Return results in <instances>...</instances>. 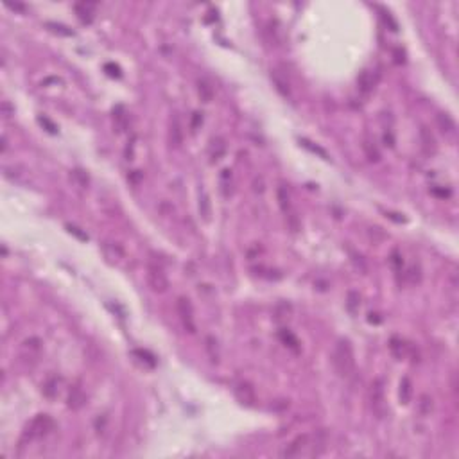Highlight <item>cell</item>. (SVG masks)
Segmentation results:
<instances>
[{
  "label": "cell",
  "mask_w": 459,
  "mask_h": 459,
  "mask_svg": "<svg viewBox=\"0 0 459 459\" xmlns=\"http://www.w3.org/2000/svg\"><path fill=\"white\" fill-rule=\"evenodd\" d=\"M332 366L341 378L352 377V373L355 372V353H353L350 339L341 337L336 341V346L332 352Z\"/></svg>",
  "instance_id": "6da1fadb"
},
{
  "label": "cell",
  "mask_w": 459,
  "mask_h": 459,
  "mask_svg": "<svg viewBox=\"0 0 459 459\" xmlns=\"http://www.w3.org/2000/svg\"><path fill=\"white\" fill-rule=\"evenodd\" d=\"M56 429V422L49 416V414H36L31 420V424L27 425L24 430V439L34 441V439H41L49 436Z\"/></svg>",
  "instance_id": "7a4b0ae2"
},
{
  "label": "cell",
  "mask_w": 459,
  "mask_h": 459,
  "mask_svg": "<svg viewBox=\"0 0 459 459\" xmlns=\"http://www.w3.org/2000/svg\"><path fill=\"white\" fill-rule=\"evenodd\" d=\"M370 403H372V411L375 413L377 418H384L388 414V403H386V395H384V380L382 378H375L372 382L370 389Z\"/></svg>",
  "instance_id": "3957f363"
},
{
  "label": "cell",
  "mask_w": 459,
  "mask_h": 459,
  "mask_svg": "<svg viewBox=\"0 0 459 459\" xmlns=\"http://www.w3.org/2000/svg\"><path fill=\"white\" fill-rule=\"evenodd\" d=\"M147 284L154 292H165L169 289V278L165 275L164 267L156 262H149L147 265Z\"/></svg>",
  "instance_id": "277c9868"
},
{
  "label": "cell",
  "mask_w": 459,
  "mask_h": 459,
  "mask_svg": "<svg viewBox=\"0 0 459 459\" xmlns=\"http://www.w3.org/2000/svg\"><path fill=\"white\" fill-rule=\"evenodd\" d=\"M233 395L237 398V402L244 407H253L257 402V395L255 388L251 386L248 380H239V382L233 384Z\"/></svg>",
  "instance_id": "5b68a950"
},
{
  "label": "cell",
  "mask_w": 459,
  "mask_h": 459,
  "mask_svg": "<svg viewBox=\"0 0 459 459\" xmlns=\"http://www.w3.org/2000/svg\"><path fill=\"white\" fill-rule=\"evenodd\" d=\"M176 309H178L179 319H181V323H183V327L187 328L190 334H194L196 332L194 309H192V303H190L189 298H183V296L178 298V301H176Z\"/></svg>",
  "instance_id": "8992f818"
},
{
  "label": "cell",
  "mask_w": 459,
  "mask_h": 459,
  "mask_svg": "<svg viewBox=\"0 0 459 459\" xmlns=\"http://www.w3.org/2000/svg\"><path fill=\"white\" fill-rule=\"evenodd\" d=\"M309 438H311L309 434H300V436H296L291 443L282 450L280 456L282 458L291 459V458H300L301 454H307V450H309Z\"/></svg>",
  "instance_id": "52a82bcc"
},
{
  "label": "cell",
  "mask_w": 459,
  "mask_h": 459,
  "mask_svg": "<svg viewBox=\"0 0 459 459\" xmlns=\"http://www.w3.org/2000/svg\"><path fill=\"white\" fill-rule=\"evenodd\" d=\"M378 79H380V74L377 70H372V68H366V70L361 72V76L357 77V88L362 95H370V93L375 90Z\"/></svg>",
  "instance_id": "ba28073f"
},
{
  "label": "cell",
  "mask_w": 459,
  "mask_h": 459,
  "mask_svg": "<svg viewBox=\"0 0 459 459\" xmlns=\"http://www.w3.org/2000/svg\"><path fill=\"white\" fill-rule=\"evenodd\" d=\"M271 81H273L276 92L280 93L282 97H286V99L292 97L291 81H289V77H287L286 72L278 70V68H273V70H271Z\"/></svg>",
  "instance_id": "9c48e42d"
},
{
  "label": "cell",
  "mask_w": 459,
  "mask_h": 459,
  "mask_svg": "<svg viewBox=\"0 0 459 459\" xmlns=\"http://www.w3.org/2000/svg\"><path fill=\"white\" fill-rule=\"evenodd\" d=\"M436 124H438V129L445 138L454 140L458 137V124L449 113H436Z\"/></svg>",
  "instance_id": "30bf717a"
},
{
  "label": "cell",
  "mask_w": 459,
  "mask_h": 459,
  "mask_svg": "<svg viewBox=\"0 0 459 459\" xmlns=\"http://www.w3.org/2000/svg\"><path fill=\"white\" fill-rule=\"evenodd\" d=\"M74 11H76V15L81 24L90 26L93 22V18H95L97 4H93V2H77V4L74 5Z\"/></svg>",
  "instance_id": "8fae6325"
},
{
  "label": "cell",
  "mask_w": 459,
  "mask_h": 459,
  "mask_svg": "<svg viewBox=\"0 0 459 459\" xmlns=\"http://www.w3.org/2000/svg\"><path fill=\"white\" fill-rule=\"evenodd\" d=\"M420 143H422V151H424L425 156H434L436 151H438L436 138H434L432 131H430L427 126H422V128H420Z\"/></svg>",
  "instance_id": "7c38bea8"
},
{
  "label": "cell",
  "mask_w": 459,
  "mask_h": 459,
  "mask_svg": "<svg viewBox=\"0 0 459 459\" xmlns=\"http://www.w3.org/2000/svg\"><path fill=\"white\" fill-rule=\"evenodd\" d=\"M226 151H228V145H226V140L223 137H215L212 138V142L208 145V156L212 164H217L219 160L225 158Z\"/></svg>",
  "instance_id": "4fadbf2b"
},
{
  "label": "cell",
  "mask_w": 459,
  "mask_h": 459,
  "mask_svg": "<svg viewBox=\"0 0 459 459\" xmlns=\"http://www.w3.org/2000/svg\"><path fill=\"white\" fill-rule=\"evenodd\" d=\"M292 317V305L289 303V301H278L275 305V309H273V319H275L280 327H284V325H287V323L291 321Z\"/></svg>",
  "instance_id": "5bb4252c"
},
{
  "label": "cell",
  "mask_w": 459,
  "mask_h": 459,
  "mask_svg": "<svg viewBox=\"0 0 459 459\" xmlns=\"http://www.w3.org/2000/svg\"><path fill=\"white\" fill-rule=\"evenodd\" d=\"M389 350H391V353H393L395 359H398V361H402V359H405L407 355L413 353L411 344L405 343L403 339H400V337H391V341H389Z\"/></svg>",
  "instance_id": "9a60e30c"
},
{
  "label": "cell",
  "mask_w": 459,
  "mask_h": 459,
  "mask_svg": "<svg viewBox=\"0 0 459 459\" xmlns=\"http://www.w3.org/2000/svg\"><path fill=\"white\" fill-rule=\"evenodd\" d=\"M86 403V395L83 391L79 386H74L68 393V398H66V407L72 409V411H79Z\"/></svg>",
  "instance_id": "2e32d148"
},
{
  "label": "cell",
  "mask_w": 459,
  "mask_h": 459,
  "mask_svg": "<svg viewBox=\"0 0 459 459\" xmlns=\"http://www.w3.org/2000/svg\"><path fill=\"white\" fill-rule=\"evenodd\" d=\"M196 88H198L199 99H201L203 102H212V101H214V86L210 85L208 79L199 77L198 81H196Z\"/></svg>",
  "instance_id": "e0dca14e"
},
{
  "label": "cell",
  "mask_w": 459,
  "mask_h": 459,
  "mask_svg": "<svg viewBox=\"0 0 459 459\" xmlns=\"http://www.w3.org/2000/svg\"><path fill=\"white\" fill-rule=\"evenodd\" d=\"M169 137H171V145L172 147H179L183 143V129H181V122H179L178 117H172V120H171Z\"/></svg>",
  "instance_id": "ac0fdd59"
},
{
  "label": "cell",
  "mask_w": 459,
  "mask_h": 459,
  "mask_svg": "<svg viewBox=\"0 0 459 459\" xmlns=\"http://www.w3.org/2000/svg\"><path fill=\"white\" fill-rule=\"evenodd\" d=\"M278 339H280L287 348H291L292 352H300V341H298V337H296L289 328H280V330H278Z\"/></svg>",
  "instance_id": "d6986e66"
},
{
  "label": "cell",
  "mask_w": 459,
  "mask_h": 459,
  "mask_svg": "<svg viewBox=\"0 0 459 459\" xmlns=\"http://www.w3.org/2000/svg\"><path fill=\"white\" fill-rule=\"evenodd\" d=\"M102 251H104V257L110 262H118L124 257V250L117 242H104L102 244Z\"/></svg>",
  "instance_id": "ffe728a7"
},
{
  "label": "cell",
  "mask_w": 459,
  "mask_h": 459,
  "mask_svg": "<svg viewBox=\"0 0 459 459\" xmlns=\"http://www.w3.org/2000/svg\"><path fill=\"white\" fill-rule=\"evenodd\" d=\"M398 397H400V403L407 405L413 398V382L409 377H402L400 380V389H398Z\"/></svg>",
  "instance_id": "44dd1931"
},
{
  "label": "cell",
  "mask_w": 459,
  "mask_h": 459,
  "mask_svg": "<svg viewBox=\"0 0 459 459\" xmlns=\"http://www.w3.org/2000/svg\"><path fill=\"white\" fill-rule=\"evenodd\" d=\"M41 339L40 337H29V339H26V341L22 343V350L24 352H27V357H38L41 352Z\"/></svg>",
  "instance_id": "7402d4cb"
},
{
  "label": "cell",
  "mask_w": 459,
  "mask_h": 459,
  "mask_svg": "<svg viewBox=\"0 0 459 459\" xmlns=\"http://www.w3.org/2000/svg\"><path fill=\"white\" fill-rule=\"evenodd\" d=\"M113 120H115V126H117L118 131H124V129L128 128L129 117H128V112H126V108L120 106V104L113 108Z\"/></svg>",
  "instance_id": "603a6c76"
},
{
  "label": "cell",
  "mask_w": 459,
  "mask_h": 459,
  "mask_svg": "<svg viewBox=\"0 0 459 459\" xmlns=\"http://www.w3.org/2000/svg\"><path fill=\"white\" fill-rule=\"evenodd\" d=\"M199 214L203 217V221H210L212 217V203H210V196L201 190L199 192Z\"/></svg>",
  "instance_id": "cb8c5ba5"
},
{
  "label": "cell",
  "mask_w": 459,
  "mask_h": 459,
  "mask_svg": "<svg viewBox=\"0 0 459 459\" xmlns=\"http://www.w3.org/2000/svg\"><path fill=\"white\" fill-rule=\"evenodd\" d=\"M276 198H278V204H280L282 212H284L286 215L291 214V212H292V203H291V196H289L287 189H284V187H278Z\"/></svg>",
  "instance_id": "d4e9b609"
},
{
  "label": "cell",
  "mask_w": 459,
  "mask_h": 459,
  "mask_svg": "<svg viewBox=\"0 0 459 459\" xmlns=\"http://www.w3.org/2000/svg\"><path fill=\"white\" fill-rule=\"evenodd\" d=\"M59 382H61V380H59L57 377L49 378V380L43 384V389H41V391H43V397L51 398V400L52 398H56L57 393H59Z\"/></svg>",
  "instance_id": "484cf974"
},
{
  "label": "cell",
  "mask_w": 459,
  "mask_h": 459,
  "mask_svg": "<svg viewBox=\"0 0 459 459\" xmlns=\"http://www.w3.org/2000/svg\"><path fill=\"white\" fill-rule=\"evenodd\" d=\"M362 149H364V153H366L370 162H378V160H380V151H378V147L375 145L373 140L366 138V140L362 142Z\"/></svg>",
  "instance_id": "4316f807"
},
{
  "label": "cell",
  "mask_w": 459,
  "mask_h": 459,
  "mask_svg": "<svg viewBox=\"0 0 459 459\" xmlns=\"http://www.w3.org/2000/svg\"><path fill=\"white\" fill-rule=\"evenodd\" d=\"M204 348H206V352H208V357L212 362H219V346H217V341H215V337L208 336L206 339H204Z\"/></svg>",
  "instance_id": "83f0119b"
},
{
  "label": "cell",
  "mask_w": 459,
  "mask_h": 459,
  "mask_svg": "<svg viewBox=\"0 0 459 459\" xmlns=\"http://www.w3.org/2000/svg\"><path fill=\"white\" fill-rule=\"evenodd\" d=\"M359 307H361V296H359L357 291H348L346 294V309L348 312L352 314V316H355L359 311Z\"/></svg>",
  "instance_id": "f1b7e54d"
},
{
  "label": "cell",
  "mask_w": 459,
  "mask_h": 459,
  "mask_svg": "<svg viewBox=\"0 0 459 459\" xmlns=\"http://www.w3.org/2000/svg\"><path fill=\"white\" fill-rule=\"evenodd\" d=\"M432 407H434V400L430 395H422L418 400V413L422 414V416H427V414L432 413Z\"/></svg>",
  "instance_id": "f546056e"
},
{
  "label": "cell",
  "mask_w": 459,
  "mask_h": 459,
  "mask_svg": "<svg viewBox=\"0 0 459 459\" xmlns=\"http://www.w3.org/2000/svg\"><path fill=\"white\" fill-rule=\"evenodd\" d=\"M300 143L303 145L305 149H309L311 153H314V154H317V156H321L323 160H330V154L325 151L323 147H319V145H316V143H312L311 140H307V138H300Z\"/></svg>",
  "instance_id": "4dcf8cb0"
},
{
  "label": "cell",
  "mask_w": 459,
  "mask_h": 459,
  "mask_svg": "<svg viewBox=\"0 0 459 459\" xmlns=\"http://www.w3.org/2000/svg\"><path fill=\"white\" fill-rule=\"evenodd\" d=\"M45 27L51 32H54V34H57V36H66V38L74 36V31H72L70 27L63 26V24H56V22H47Z\"/></svg>",
  "instance_id": "1f68e13d"
},
{
  "label": "cell",
  "mask_w": 459,
  "mask_h": 459,
  "mask_svg": "<svg viewBox=\"0 0 459 459\" xmlns=\"http://www.w3.org/2000/svg\"><path fill=\"white\" fill-rule=\"evenodd\" d=\"M131 353H133V357H138V361L143 362V364H147L149 368L156 366V361H154V357L149 352H145V350H133Z\"/></svg>",
  "instance_id": "d6a6232c"
},
{
  "label": "cell",
  "mask_w": 459,
  "mask_h": 459,
  "mask_svg": "<svg viewBox=\"0 0 459 459\" xmlns=\"http://www.w3.org/2000/svg\"><path fill=\"white\" fill-rule=\"evenodd\" d=\"M389 262H391V265H393L395 273H397V275H402V273H403V260H402V255H400V251H398V250H393V251H391Z\"/></svg>",
  "instance_id": "836d02e7"
},
{
  "label": "cell",
  "mask_w": 459,
  "mask_h": 459,
  "mask_svg": "<svg viewBox=\"0 0 459 459\" xmlns=\"http://www.w3.org/2000/svg\"><path fill=\"white\" fill-rule=\"evenodd\" d=\"M403 275H405V278H407L409 284H418L420 278H422V275H420V267L418 265H414V264L411 265Z\"/></svg>",
  "instance_id": "e575fe53"
},
{
  "label": "cell",
  "mask_w": 459,
  "mask_h": 459,
  "mask_svg": "<svg viewBox=\"0 0 459 459\" xmlns=\"http://www.w3.org/2000/svg\"><path fill=\"white\" fill-rule=\"evenodd\" d=\"M350 257H352V262H353V265L357 267L361 273H366L368 271V265H366V262H364V258H362V255H359L357 251H353V250H350Z\"/></svg>",
  "instance_id": "d590c367"
},
{
  "label": "cell",
  "mask_w": 459,
  "mask_h": 459,
  "mask_svg": "<svg viewBox=\"0 0 459 459\" xmlns=\"http://www.w3.org/2000/svg\"><path fill=\"white\" fill-rule=\"evenodd\" d=\"M104 72H106L110 77H122V70H120V66L115 65V63H106L104 65Z\"/></svg>",
  "instance_id": "8d00e7d4"
},
{
  "label": "cell",
  "mask_w": 459,
  "mask_h": 459,
  "mask_svg": "<svg viewBox=\"0 0 459 459\" xmlns=\"http://www.w3.org/2000/svg\"><path fill=\"white\" fill-rule=\"evenodd\" d=\"M380 13H382V20L386 22V26H389V29L393 32H397L398 31V24L395 22V18L391 16V13L389 11H384V9H380Z\"/></svg>",
  "instance_id": "74e56055"
},
{
  "label": "cell",
  "mask_w": 459,
  "mask_h": 459,
  "mask_svg": "<svg viewBox=\"0 0 459 459\" xmlns=\"http://www.w3.org/2000/svg\"><path fill=\"white\" fill-rule=\"evenodd\" d=\"M38 122H40L49 133H52V135H56V133H57V126L52 122V120H49L47 117H38Z\"/></svg>",
  "instance_id": "f35d334b"
},
{
  "label": "cell",
  "mask_w": 459,
  "mask_h": 459,
  "mask_svg": "<svg viewBox=\"0 0 459 459\" xmlns=\"http://www.w3.org/2000/svg\"><path fill=\"white\" fill-rule=\"evenodd\" d=\"M72 178H74L77 183H79V187H86V185H88V176L83 172V171H79V169L72 172Z\"/></svg>",
  "instance_id": "ab89813d"
},
{
  "label": "cell",
  "mask_w": 459,
  "mask_h": 459,
  "mask_svg": "<svg viewBox=\"0 0 459 459\" xmlns=\"http://www.w3.org/2000/svg\"><path fill=\"white\" fill-rule=\"evenodd\" d=\"M382 140H384V145H388V147H395V135H393V131H391L389 128H386V131H384Z\"/></svg>",
  "instance_id": "60d3db41"
},
{
  "label": "cell",
  "mask_w": 459,
  "mask_h": 459,
  "mask_svg": "<svg viewBox=\"0 0 459 459\" xmlns=\"http://www.w3.org/2000/svg\"><path fill=\"white\" fill-rule=\"evenodd\" d=\"M66 230L70 231L72 235H76L77 239L79 240H88V235L85 233V231H81V230L77 228V226H74V225H66Z\"/></svg>",
  "instance_id": "b9f144b4"
},
{
  "label": "cell",
  "mask_w": 459,
  "mask_h": 459,
  "mask_svg": "<svg viewBox=\"0 0 459 459\" xmlns=\"http://www.w3.org/2000/svg\"><path fill=\"white\" fill-rule=\"evenodd\" d=\"M203 124V113L196 112L194 115H192V124H190V128H192V131H198V128Z\"/></svg>",
  "instance_id": "7bdbcfd3"
},
{
  "label": "cell",
  "mask_w": 459,
  "mask_h": 459,
  "mask_svg": "<svg viewBox=\"0 0 459 459\" xmlns=\"http://www.w3.org/2000/svg\"><path fill=\"white\" fill-rule=\"evenodd\" d=\"M253 190H255L257 194H262L265 190V183H264V178L262 176H258V178L253 179Z\"/></svg>",
  "instance_id": "ee69618b"
},
{
  "label": "cell",
  "mask_w": 459,
  "mask_h": 459,
  "mask_svg": "<svg viewBox=\"0 0 459 459\" xmlns=\"http://www.w3.org/2000/svg\"><path fill=\"white\" fill-rule=\"evenodd\" d=\"M2 113H4V117H11V113H13V110H11V104L7 101L2 102Z\"/></svg>",
  "instance_id": "f6af8a7d"
},
{
  "label": "cell",
  "mask_w": 459,
  "mask_h": 459,
  "mask_svg": "<svg viewBox=\"0 0 459 459\" xmlns=\"http://www.w3.org/2000/svg\"><path fill=\"white\" fill-rule=\"evenodd\" d=\"M5 5H7V7H9V9H15V11H22V13H24V11H26V7H24V5H22V4H16V2H15V4H11V2H5Z\"/></svg>",
  "instance_id": "bcb514c9"
},
{
  "label": "cell",
  "mask_w": 459,
  "mask_h": 459,
  "mask_svg": "<svg viewBox=\"0 0 459 459\" xmlns=\"http://www.w3.org/2000/svg\"><path fill=\"white\" fill-rule=\"evenodd\" d=\"M432 192L436 196H441V198H449L450 196V190H438V189H432Z\"/></svg>",
  "instance_id": "7dc6e473"
},
{
  "label": "cell",
  "mask_w": 459,
  "mask_h": 459,
  "mask_svg": "<svg viewBox=\"0 0 459 459\" xmlns=\"http://www.w3.org/2000/svg\"><path fill=\"white\" fill-rule=\"evenodd\" d=\"M378 314H370V317H368V321L370 323H375V325H378L380 323V317H377Z\"/></svg>",
  "instance_id": "c3c4849f"
},
{
  "label": "cell",
  "mask_w": 459,
  "mask_h": 459,
  "mask_svg": "<svg viewBox=\"0 0 459 459\" xmlns=\"http://www.w3.org/2000/svg\"><path fill=\"white\" fill-rule=\"evenodd\" d=\"M140 178H142V174H140V171H135V174H133V178H131V179L135 181V183H138V181H140Z\"/></svg>",
  "instance_id": "681fc988"
},
{
  "label": "cell",
  "mask_w": 459,
  "mask_h": 459,
  "mask_svg": "<svg viewBox=\"0 0 459 459\" xmlns=\"http://www.w3.org/2000/svg\"><path fill=\"white\" fill-rule=\"evenodd\" d=\"M0 151H2V153L7 151V138L5 137H2V147H0Z\"/></svg>",
  "instance_id": "f907efd6"
}]
</instances>
